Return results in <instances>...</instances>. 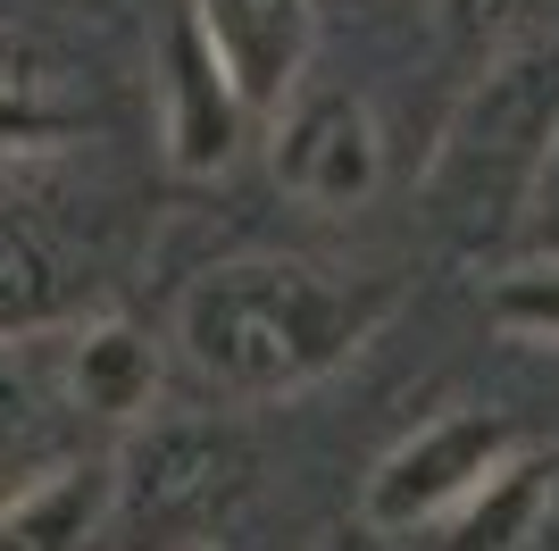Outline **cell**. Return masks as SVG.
<instances>
[{
  "instance_id": "6da1fadb",
  "label": "cell",
  "mask_w": 559,
  "mask_h": 551,
  "mask_svg": "<svg viewBox=\"0 0 559 551\" xmlns=\"http://www.w3.org/2000/svg\"><path fill=\"white\" fill-rule=\"evenodd\" d=\"M393 309L401 276L384 268H318L284 251L217 259L176 301V360L226 401H284L350 367Z\"/></svg>"
},
{
  "instance_id": "7a4b0ae2",
  "label": "cell",
  "mask_w": 559,
  "mask_h": 551,
  "mask_svg": "<svg viewBox=\"0 0 559 551\" xmlns=\"http://www.w3.org/2000/svg\"><path fill=\"white\" fill-rule=\"evenodd\" d=\"M559 167V43H526L501 68L467 84L435 160H426V209L451 243H501L543 201Z\"/></svg>"
},
{
  "instance_id": "3957f363",
  "label": "cell",
  "mask_w": 559,
  "mask_h": 551,
  "mask_svg": "<svg viewBox=\"0 0 559 551\" xmlns=\"http://www.w3.org/2000/svg\"><path fill=\"white\" fill-rule=\"evenodd\" d=\"M242 493H251V452L226 426L151 418L134 452H117V518H142L176 551H201Z\"/></svg>"
},
{
  "instance_id": "277c9868",
  "label": "cell",
  "mask_w": 559,
  "mask_h": 551,
  "mask_svg": "<svg viewBox=\"0 0 559 551\" xmlns=\"http://www.w3.org/2000/svg\"><path fill=\"white\" fill-rule=\"evenodd\" d=\"M518 452H526V443H518V426L501 410H443V418H426L418 435H401L393 452L376 459L368 493H359V518H368L376 535L409 543L418 527L451 518V509H460L492 468H510Z\"/></svg>"
},
{
  "instance_id": "5b68a950",
  "label": "cell",
  "mask_w": 559,
  "mask_h": 551,
  "mask_svg": "<svg viewBox=\"0 0 559 551\" xmlns=\"http://www.w3.org/2000/svg\"><path fill=\"white\" fill-rule=\"evenodd\" d=\"M267 167H276V192H293L301 209L368 201L376 176H384L376 109L350 84H318V75H309V84L267 117Z\"/></svg>"
},
{
  "instance_id": "8992f818",
  "label": "cell",
  "mask_w": 559,
  "mask_h": 551,
  "mask_svg": "<svg viewBox=\"0 0 559 551\" xmlns=\"http://www.w3.org/2000/svg\"><path fill=\"white\" fill-rule=\"evenodd\" d=\"M185 25L201 34V50L251 117H276L309 84L318 0H185Z\"/></svg>"
},
{
  "instance_id": "52a82bcc",
  "label": "cell",
  "mask_w": 559,
  "mask_h": 551,
  "mask_svg": "<svg viewBox=\"0 0 559 551\" xmlns=\"http://www.w3.org/2000/svg\"><path fill=\"white\" fill-rule=\"evenodd\" d=\"M259 117L234 101V84L217 75V59L201 50V34L185 25V9H176V25H167L159 43V142H167V167L176 176H226L234 151L251 142Z\"/></svg>"
},
{
  "instance_id": "ba28073f",
  "label": "cell",
  "mask_w": 559,
  "mask_h": 551,
  "mask_svg": "<svg viewBox=\"0 0 559 551\" xmlns=\"http://www.w3.org/2000/svg\"><path fill=\"white\" fill-rule=\"evenodd\" d=\"M117 527V452H68L0 493V551H100Z\"/></svg>"
},
{
  "instance_id": "9c48e42d",
  "label": "cell",
  "mask_w": 559,
  "mask_h": 551,
  "mask_svg": "<svg viewBox=\"0 0 559 551\" xmlns=\"http://www.w3.org/2000/svg\"><path fill=\"white\" fill-rule=\"evenodd\" d=\"M159 343L134 318H93L59 335V401L100 426H151L159 418Z\"/></svg>"
},
{
  "instance_id": "30bf717a",
  "label": "cell",
  "mask_w": 559,
  "mask_h": 551,
  "mask_svg": "<svg viewBox=\"0 0 559 551\" xmlns=\"http://www.w3.org/2000/svg\"><path fill=\"white\" fill-rule=\"evenodd\" d=\"M551 484H559V459L551 452H518L510 468H492L451 518L418 527L409 543H418V551H526V543H535V527L551 518Z\"/></svg>"
},
{
  "instance_id": "8fae6325",
  "label": "cell",
  "mask_w": 559,
  "mask_h": 551,
  "mask_svg": "<svg viewBox=\"0 0 559 551\" xmlns=\"http://www.w3.org/2000/svg\"><path fill=\"white\" fill-rule=\"evenodd\" d=\"M50 401H59V335H0V477L25 459Z\"/></svg>"
},
{
  "instance_id": "7c38bea8",
  "label": "cell",
  "mask_w": 559,
  "mask_h": 551,
  "mask_svg": "<svg viewBox=\"0 0 559 551\" xmlns=\"http://www.w3.org/2000/svg\"><path fill=\"white\" fill-rule=\"evenodd\" d=\"M485 318L510 343H559V251L551 259H518L485 284Z\"/></svg>"
},
{
  "instance_id": "4fadbf2b",
  "label": "cell",
  "mask_w": 559,
  "mask_h": 551,
  "mask_svg": "<svg viewBox=\"0 0 559 551\" xmlns=\"http://www.w3.org/2000/svg\"><path fill=\"white\" fill-rule=\"evenodd\" d=\"M535 9H543V0H443V34H451V50H460V59L501 68L510 50H526Z\"/></svg>"
},
{
  "instance_id": "5bb4252c",
  "label": "cell",
  "mask_w": 559,
  "mask_h": 551,
  "mask_svg": "<svg viewBox=\"0 0 559 551\" xmlns=\"http://www.w3.org/2000/svg\"><path fill=\"white\" fill-rule=\"evenodd\" d=\"M50 301H59L50 259L34 251L25 234H0V335H43Z\"/></svg>"
},
{
  "instance_id": "9a60e30c",
  "label": "cell",
  "mask_w": 559,
  "mask_h": 551,
  "mask_svg": "<svg viewBox=\"0 0 559 551\" xmlns=\"http://www.w3.org/2000/svg\"><path fill=\"white\" fill-rule=\"evenodd\" d=\"M75 117L59 101H34V92H0V151H50V142H68Z\"/></svg>"
},
{
  "instance_id": "2e32d148",
  "label": "cell",
  "mask_w": 559,
  "mask_h": 551,
  "mask_svg": "<svg viewBox=\"0 0 559 551\" xmlns=\"http://www.w3.org/2000/svg\"><path fill=\"white\" fill-rule=\"evenodd\" d=\"M309 551H401V543H393V535H376L368 518H343V527H326Z\"/></svg>"
}]
</instances>
